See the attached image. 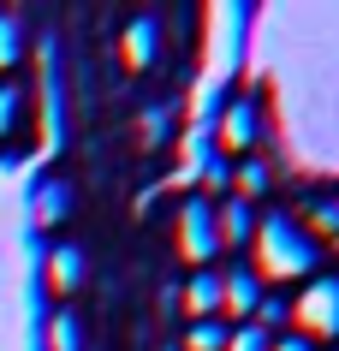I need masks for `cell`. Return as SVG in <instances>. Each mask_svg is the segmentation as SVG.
I'll return each instance as SVG.
<instances>
[{
    "label": "cell",
    "instance_id": "5b68a950",
    "mask_svg": "<svg viewBox=\"0 0 339 351\" xmlns=\"http://www.w3.org/2000/svg\"><path fill=\"white\" fill-rule=\"evenodd\" d=\"M221 143L250 155V149L262 143V108L256 101H226V119H221Z\"/></svg>",
    "mask_w": 339,
    "mask_h": 351
},
{
    "label": "cell",
    "instance_id": "5bb4252c",
    "mask_svg": "<svg viewBox=\"0 0 339 351\" xmlns=\"http://www.w3.org/2000/svg\"><path fill=\"white\" fill-rule=\"evenodd\" d=\"M226 351H274V333H262L256 322H238L226 333Z\"/></svg>",
    "mask_w": 339,
    "mask_h": 351
},
{
    "label": "cell",
    "instance_id": "7c38bea8",
    "mask_svg": "<svg viewBox=\"0 0 339 351\" xmlns=\"http://www.w3.org/2000/svg\"><path fill=\"white\" fill-rule=\"evenodd\" d=\"M24 60V19L18 12H0V72H12Z\"/></svg>",
    "mask_w": 339,
    "mask_h": 351
},
{
    "label": "cell",
    "instance_id": "2e32d148",
    "mask_svg": "<svg viewBox=\"0 0 339 351\" xmlns=\"http://www.w3.org/2000/svg\"><path fill=\"white\" fill-rule=\"evenodd\" d=\"M274 351H316V346H310L303 333H292V328H286V333H274Z\"/></svg>",
    "mask_w": 339,
    "mask_h": 351
},
{
    "label": "cell",
    "instance_id": "4fadbf2b",
    "mask_svg": "<svg viewBox=\"0 0 339 351\" xmlns=\"http://www.w3.org/2000/svg\"><path fill=\"white\" fill-rule=\"evenodd\" d=\"M18 119H24V90L18 84H0V143L18 131Z\"/></svg>",
    "mask_w": 339,
    "mask_h": 351
},
{
    "label": "cell",
    "instance_id": "3957f363",
    "mask_svg": "<svg viewBox=\"0 0 339 351\" xmlns=\"http://www.w3.org/2000/svg\"><path fill=\"white\" fill-rule=\"evenodd\" d=\"M179 250L197 268H214V256H221V226H214V203L208 197H185V208H179Z\"/></svg>",
    "mask_w": 339,
    "mask_h": 351
},
{
    "label": "cell",
    "instance_id": "277c9868",
    "mask_svg": "<svg viewBox=\"0 0 339 351\" xmlns=\"http://www.w3.org/2000/svg\"><path fill=\"white\" fill-rule=\"evenodd\" d=\"M262 292H268V286L250 274V268H226V274H221V315H232V322H256Z\"/></svg>",
    "mask_w": 339,
    "mask_h": 351
},
{
    "label": "cell",
    "instance_id": "30bf717a",
    "mask_svg": "<svg viewBox=\"0 0 339 351\" xmlns=\"http://www.w3.org/2000/svg\"><path fill=\"white\" fill-rule=\"evenodd\" d=\"M155 42H161V24L155 19H137L131 30H125V66H131V72H143L155 60Z\"/></svg>",
    "mask_w": 339,
    "mask_h": 351
},
{
    "label": "cell",
    "instance_id": "ba28073f",
    "mask_svg": "<svg viewBox=\"0 0 339 351\" xmlns=\"http://www.w3.org/2000/svg\"><path fill=\"white\" fill-rule=\"evenodd\" d=\"M66 215H72V185H66V179H42L36 203H30V221L36 226H60Z\"/></svg>",
    "mask_w": 339,
    "mask_h": 351
},
{
    "label": "cell",
    "instance_id": "9c48e42d",
    "mask_svg": "<svg viewBox=\"0 0 339 351\" xmlns=\"http://www.w3.org/2000/svg\"><path fill=\"white\" fill-rule=\"evenodd\" d=\"M77 280H84L77 244H54V250H48V286H54V292H77Z\"/></svg>",
    "mask_w": 339,
    "mask_h": 351
},
{
    "label": "cell",
    "instance_id": "6da1fadb",
    "mask_svg": "<svg viewBox=\"0 0 339 351\" xmlns=\"http://www.w3.org/2000/svg\"><path fill=\"white\" fill-rule=\"evenodd\" d=\"M250 250H256V262H250V274L262 280V286H292V280H310L321 262V244L316 232L303 221H292V215H262L256 221V232H250Z\"/></svg>",
    "mask_w": 339,
    "mask_h": 351
},
{
    "label": "cell",
    "instance_id": "8992f818",
    "mask_svg": "<svg viewBox=\"0 0 339 351\" xmlns=\"http://www.w3.org/2000/svg\"><path fill=\"white\" fill-rule=\"evenodd\" d=\"M214 226H221V250H244L250 232H256V203L221 197V203H214Z\"/></svg>",
    "mask_w": 339,
    "mask_h": 351
},
{
    "label": "cell",
    "instance_id": "8fae6325",
    "mask_svg": "<svg viewBox=\"0 0 339 351\" xmlns=\"http://www.w3.org/2000/svg\"><path fill=\"white\" fill-rule=\"evenodd\" d=\"M226 322L221 315H214V322H190L185 328V339H179V351H226Z\"/></svg>",
    "mask_w": 339,
    "mask_h": 351
},
{
    "label": "cell",
    "instance_id": "52a82bcc",
    "mask_svg": "<svg viewBox=\"0 0 339 351\" xmlns=\"http://www.w3.org/2000/svg\"><path fill=\"white\" fill-rule=\"evenodd\" d=\"M179 304L190 310V322H214L221 315V268H197L179 286Z\"/></svg>",
    "mask_w": 339,
    "mask_h": 351
},
{
    "label": "cell",
    "instance_id": "7a4b0ae2",
    "mask_svg": "<svg viewBox=\"0 0 339 351\" xmlns=\"http://www.w3.org/2000/svg\"><path fill=\"white\" fill-rule=\"evenodd\" d=\"M292 333L316 339H339V274H310L303 292L292 298Z\"/></svg>",
    "mask_w": 339,
    "mask_h": 351
},
{
    "label": "cell",
    "instance_id": "9a60e30c",
    "mask_svg": "<svg viewBox=\"0 0 339 351\" xmlns=\"http://www.w3.org/2000/svg\"><path fill=\"white\" fill-rule=\"evenodd\" d=\"M48 351H84V339H77V322H72V315H54V322H48Z\"/></svg>",
    "mask_w": 339,
    "mask_h": 351
}]
</instances>
